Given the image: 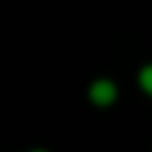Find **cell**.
<instances>
[{
    "label": "cell",
    "mask_w": 152,
    "mask_h": 152,
    "mask_svg": "<svg viewBox=\"0 0 152 152\" xmlns=\"http://www.w3.org/2000/svg\"><path fill=\"white\" fill-rule=\"evenodd\" d=\"M29 152H48V150H43V147H35V150H29Z\"/></svg>",
    "instance_id": "3"
},
{
    "label": "cell",
    "mask_w": 152,
    "mask_h": 152,
    "mask_svg": "<svg viewBox=\"0 0 152 152\" xmlns=\"http://www.w3.org/2000/svg\"><path fill=\"white\" fill-rule=\"evenodd\" d=\"M136 86H139V91H142L144 96L152 99V61H147V64L139 67V72H136Z\"/></svg>",
    "instance_id": "2"
},
{
    "label": "cell",
    "mask_w": 152,
    "mask_h": 152,
    "mask_svg": "<svg viewBox=\"0 0 152 152\" xmlns=\"http://www.w3.org/2000/svg\"><path fill=\"white\" fill-rule=\"evenodd\" d=\"M86 96H88L91 107H96V110H110V107L120 99V88H118V83H115L112 77H94V80L88 83Z\"/></svg>",
    "instance_id": "1"
}]
</instances>
